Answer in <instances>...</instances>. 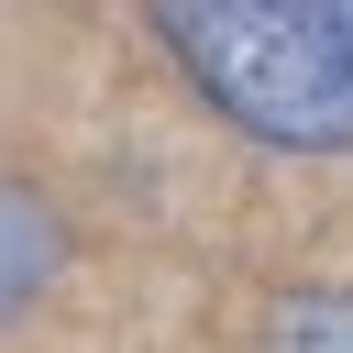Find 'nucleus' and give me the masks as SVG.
<instances>
[{"instance_id":"f257e3e1","label":"nucleus","mask_w":353,"mask_h":353,"mask_svg":"<svg viewBox=\"0 0 353 353\" xmlns=\"http://www.w3.org/2000/svg\"><path fill=\"white\" fill-rule=\"evenodd\" d=\"M221 121L276 154H353V0H143Z\"/></svg>"},{"instance_id":"f03ea898","label":"nucleus","mask_w":353,"mask_h":353,"mask_svg":"<svg viewBox=\"0 0 353 353\" xmlns=\"http://www.w3.org/2000/svg\"><path fill=\"white\" fill-rule=\"evenodd\" d=\"M55 276H66V221H55L22 176H0V320H22Z\"/></svg>"},{"instance_id":"7ed1b4c3","label":"nucleus","mask_w":353,"mask_h":353,"mask_svg":"<svg viewBox=\"0 0 353 353\" xmlns=\"http://www.w3.org/2000/svg\"><path fill=\"white\" fill-rule=\"evenodd\" d=\"M265 353H353V287H287L265 309Z\"/></svg>"}]
</instances>
